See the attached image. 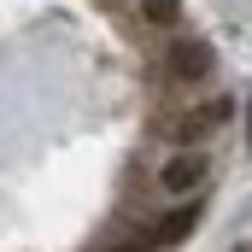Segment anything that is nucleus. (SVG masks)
<instances>
[{
    "mask_svg": "<svg viewBox=\"0 0 252 252\" xmlns=\"http://www.w3.org/2000/svg\"><path fill=\"white\" fill-rule=\"evenodd\" d=\"M211 170H217V158H211L205 147H176V153L153 170V188L164 193V199H193V193L211 188Z\"/></svg>",
    "mask_w": 252,
    "mask_h": 252,
    "instance_id": "1",
    "label": "nucleus"
},
{
    "mask_svg": "<svg viewBox=\"0 0 252 252\" xmlns=\"http://www.w3.org/2000/svg\"><path fill=\"white\" fill-rule=\"evenodd\" d=\"M229 118H235V100H229V94H211V100L188 106L176 124L164 129V141H170V147H205V141H211L217 129L229 124Z\"/></svg>",
    "mask_w": 252,
    "mask_h": 252,
    "instance_id": "2",
    "label": "nucleus"
},
{
    "mask_svg": "<svg viewBox=\"0 0 252 252\" xmlns=\"http://www.w3.org/2000/svg\"><path fill=\"white\" fill-rule=\"evenodd\" d=\"M211 70H217V47L199 41V35H176L164 47V76L170 82H211Z\"/></svg>",
    "mask_w": 252,
    "mask_h": 252,
    "instance_id": "3",
    "label": "nucleus"
},
{
    "mask_svg": "<svg viewBox=\"0 0 252 252\" xmlns=\"http://www.w3.org/2000/svg\"><path fill=\"white\" fill-rule=\"evenodd\" d=\"M193 229H199V193H193V199H182L170 217H158L147 241H153V247H176V241H188Z\"/></svg>",
    "mask_w": 252,
    "mask_h": 252,
    "instance_id": "4",
    "label": "nucleus"
},
{
    "mask_svg": "<svg viewBox=\"0 0 252 252\" xmlns=\"http://www.w3.org/2000/svg\"><path fill=\"white\" fill-rule=\"evenodd\" d=\"M135 18L147 30H176L182 24V0H135Z\"/></svg>",
    "mask_w": 252,
    "mask_h": 252,
    "instance_id": "5",
    "label": "nucleus"
},
{
    "mask_svg": "<svg viewBox=\"0 0 252 252\" xmlns=\"http://www.w3.org/2000/svg\"><path fill=\"white\" fill-rule=\"evenodd\" d=\"M247 141H252V106H247Z\"/></svg>",
    "mask_w": 252,
    "mask_h": 252,
    "instance_id": "6",
    "label": "nucleus"
},
{
    "mask_svg": "<svg viewBox=\"0 0 252 252\" xmlns=\"http://www.w3.org/2000/svg\"><path fill=\"white\" fill-rule=\"evenodd\" d=\"M235 252H252V247H235Z\"/></svg>",
    "mask_w": 252,
    "mask_h": 252,
    "instance_id": "7",
    "label": "nucleus"
}]
</instances>
